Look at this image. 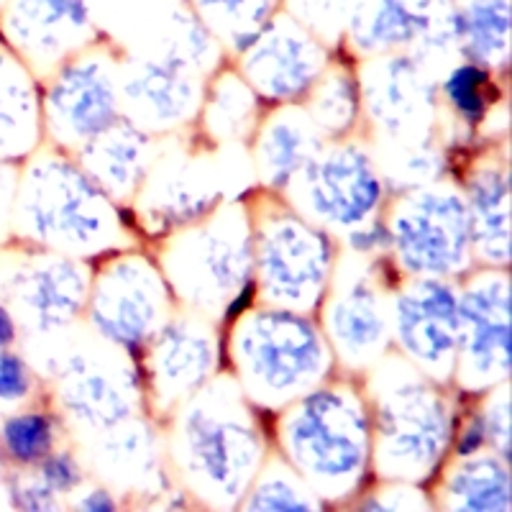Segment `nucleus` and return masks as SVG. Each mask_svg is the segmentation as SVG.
<instances>
[{"instance_id": "nucleus-1", "label": "nucleus", "mask_w": 512, "mask_h": 512, "mask_svg": "<svg viewBox=\"0 0 512 512\" xmlns=\"http://www.w3.org/2000/svg\"><path fill=\"white\" fill-rule=\"evenodd\" d=\"M264 436L231 379L200 387L182 405L175 461L187 487L213 505H236L264 464Z\"/></svg>"}, {"instance_id": "nucleus-2", "label": "nucleus", "mask_w": 512, "mask_h": 512, "mask_svg": "<svg viewBox=\"0 0 512 512\" xmlns=\"http://www.w3.org/2000/svg\"><path fill=\"white\" fill-rule=\"evenodd\" d=\"M280 443L287 464L318 500H346L372 461L369 405L351 384H318L285 405Z\"/></svg>"}, {"instance_id": "nucleus-3", "label": "nucleus", "mask_w": 512, "mask_h": 512, "mask_svg": "<svg viewBox=\"0 0 512 512\" xmlns=\"http://www.w3.org/2000/svg\"><path fill=\"white\" fill-rule=\"evenodd\" d=\"M13 221L21 239L75 259L121 241L111 195L82 164L54 152L39 154L24 169L13 192Z\"/></svg>"}, {"instance_id": "nucleus-4", "label": "nucleus", "mask_w": 512, "mask_h": 512, "mask_svg": "<svg viewBox=\"0 0 512 512\" xmlns=\"http://www.w3.org/2000/svg\"><path fill=\"white\" fill-rule=\"evenodd\" d=\"M372 461L390 482H420L454 441V413L441 384L413 364H387L374 382Z\"/></svg>"}, {"instance_id": "nucleus-5", "label": "nucleus", "mask_w": 512, "mask_h": 512, "mask_svg": "<svg viewBox=\"0 0 512 512\" xmlns=\"http://www.w3.org/2000/svg\"><path fill=\"white\" fill-rule=\"evenodd\" d=\"M239 318L231 354L244 397L264 408H285L326 382L331 346L308 315L272 305Z\"/></svg>"}, {"instance_id": "nucleus-6", "label": "nucleus", "mask_w": 512, "mask_h": 512, "mask_svg": "<svg viewBox=\"0 0 512 512\" xmlns=\"http://www.w3.org/2000/svg\"><path fill=\"white\" fill-rule=\"evenodd\" d=\"M164 274L182 300L200 310H226L254 277V236L241 210H223L185 231L164 254Z\"/></svg>"}, {"instance_id": "nucleus-7", "label": "nucleus", "mask_w": 512, "mask_h": 512, "mask_svg": "<svg viewBox=\"0 0 512 512\" xmlns=\"http://www.w3.org/2000/svg\"><path fill=\"white\" fill-rule=\"evenodd\" d=\"M254 269L269 305L305 313L326 295L333 244L326 231L297 210H269L256 223Z\"/></svg>"}, {"instance_id": "nucleus-8", "label": "nucleus", "mask_w": 512, "mask_h": 512, "mask_svg": "<svg viewBox=\"0 0 512 512\" xmlns=\"http://www.w3.org/2000/svg\"><path fill=\"white\" fill-rule=\"evenodd\" d=\"M395 259L413 277H456L472 264V221L466 198L448 187L408 192L387 221Z\"/></svg>"}, {"instance_id": "nucleus-9", "label": "nucleus", "mask_w": 512, "mask_h": 512, "mask_svg": "<svg viewBox=\"0 0 512 512\" xmlns=\"http://www.w3.org/2000/svg\"><path fill=\"white\" fill-rule=\"evenodd\" d=\"M285 190L300 216L341 231L377 218L384 200V182L372 157L354 144L323 146Z\"/></svg>"}, {"instance_id": "nucleus-10", "label": "nucleus", "mask_w": 512, "mask_h": 512, "mask_svg": "<svg viewBox=\"0 0 512 512\" xmlns=\"http://www.w3.org/2000/svg\"><path fill=\"white\" fill-rule=\"evenodd\" d=\"M121 75L111 52L85 47L57 67L41 95V126L57 144L80 149L121 118Z\"/></svg>"}, {"instance_id": "nucleus-11", "label": "nucleus", "mask_w": 512, "mask_h": 512, "mask_svg": "<svg viewBox=\"0 0 512 512\" xmlns=\"http://www.w3.org/2000/svg\"><path fill=\"white\" fill-rule=\"evenodd\" d=\"M88 308L105 341L139 351L169 320L167 280L144 256H121L90 285Z\"/></svg>"}, {"instance_id": "nucleus-12", "label": "nucleus", "mask_w": 512, "mask_h": 512, "mask_svg": "<svg viewBox=\"0 0 512 512\" xmlns=\"http://www.w3.org/2000/svg\"><path fill=\"white\" fill-rule=\"evenodd\" d=\"M454 377L466 390H487L510 377V280L487 272L459 295Z\"/></svg>"}, {"instance_id": "nucleus-13", "label": "nucleus", "mask_w": 512, "mask_h": 512, "mask_svg": "<svg viewBox=\"0 0 512 512\" xmlns=\"http://www.w3.org/2000/svg\"><path fill=\"white\" fill-rule=\"evenodd\" d=\"M395 341L415 369L443 384L454 379L459 292L446 277H413L397 295Z\"/></svg>"}, {"instance_id": "nucleus-14", "label": "nucleus", "mask_w": 512, "mask_h": 512, "mask_svg": "<svg viewBox=\"0 0 512 512\" xmlns=\"http://www.w3.org/2000/svg\"><path fill=\"white\" fill-rule=\"evenodd\" d=\"M328 67V49L318 36L277 11L241 52V77L272 103H297Z\"/></svg>"}, {"instance_id": "nucleus-15", "label": "nucleus", "mask_w": 512, "mask_h": 512, "mask_svg": "<svg viewBox=\"0 0 512 512\" xmlns=\"http://www.w3.org/2000/svg\"><path fill=\"white\" fill-rule=\"evenodd\" d=\"M454 8L456 0H354L346 39L367 57L413 47L415 57H423L456 44Z\"/></svg>"}, {"instance_id": "nucleus-16", "label": "nucleus", "mask_w": 512, "mask_h": 512, "mask_svg": "<svg viewBox=\"0 0 512 512\" xmlns=\"http://www.w3.org/2000/svg\"><path fill=\"white\" fill-rule=\"evenodd\" d=\"M95 36L88 0H6L0 6V39L29 64L57 70Z\"/></svg>"}, {"instance_id": "nucleus-17", "label": "nucleus", "mask_w": 512, "mask_h": 512, "mask_svg": "<svg viewBox=\"0 0 512 512\" xmlns=\"http://www.w3.org/2000/svg\"><path fill=\"white\" fill-rule=\"evenodd\" d=\"M359 93L372 121L387 136L418 146L436 111L433 85L413 52L374 54L364 67Z\"/></svg>"}, {"instance_id": "nucleus-18", "label": "nucleus", "mask_w": 512, "mask_h": 512, "mask_svg": "<svg viewBox=\"0 0 512 512\" xmlns=\"http://www.w3.org/2000/svg\"><path fill=\"white\" fill-rule=\"evenodd\" d=\"M323 326L328 346L351 367H367L379 359L390 341V313L367 267L351 264L349 274L328 282Z\"/></svg>"}, {"instance_id": "nucleus-19", "label": "nucleus", "mask_w": 512, "mask_h": 512, "mask_svg": "<svg viewBox=\"0 0 512 512\" xmlns=\"http://www.w3.org/2000/svg\"><path fill=\"white\" fill-rule=\"evenodd\" d=\"M144 356L154 400L169 410L210 382L216 369V338L200 320H167L146 341Z\"/></svg>"}, {"instance_id": "nucleus-20", "label": "nucleus", "mask_w": 512, "mask_h": 512, "mask_svg": "<svg viewBox=\"0 0 512 512\" xmlns=\"http://www.w3.org/2000/svg\"><path fill=\"white\" fill-rule=\"evenodd\" d=\"M121 113L146 134L182 126L198 113L200 75L162 57L136 64L121 75Z\"/></svg>"}, {"instance_id": "nucleus-21", "label": "nucleus", "mask_w": 512, "mask_h": 512, "mask_svg": "<svg viewBox=\"0 0 512 512\" xmlns=\"http://www.w3.org/2000/svg\"><path fill=\"white\" fill-rule=\"evenodd\" d=\"M11 295L36 331H54L72 323L88 305V267L75 256L41 259L13 277Z\"/></svg>"}, {"instance_id": "nucleus-22", "label": "nucleus", "mask_w": 512, "mask_h": 512, "mask_svg": "<svg viewBox=\"0 0 512 512\" xmlns=\"http://www.w3.org/2000/svg\"><path fill=\"white\" fill-rule=\"evenodd\" d=\"M82 169L103 187L111 198L134 195L152 162V134L126 118H118L108 131L77 149Z\"/></svg>"}, {"instance_id": "nucleus-23", "label": "nucleus", "mask_w": 512, "mask_h": 512, "mask_svg": "<svg viewBox=\"0 0 512 512\" xmlns=\"http://www.w3.org/2000/svg\"><path fill=\"white\" fill-rule=\"evenodd\" d=\"M41 128V95L29 64L0 41V162L29 157Z\"/></svg>"}, {"instance_id": "nucleus-24", "label": "nucleus", "mask_w": 512, "mask_h": 512, "mask_svg": "<svg viewBox=\"0 0 512 512\" xmlns=\"http://www.w3.org/2000/svg\"><path fill=\"white\" fill-rule=\"evenodd\" d=\"M326 146V136L310 121L305 111L287 108L274 113L264 123L259 144H256V162L264 182L269 187L285 190L287 182Z\"/></svg>"}, {"instance_id": "nucleus-25", "label": "nucleus", "mask_w": 512, "mask_h": 512, "mask_svg": "<svg viewBox=\"0 0 512 512\" xmlns=\"http://www.w3.org/2000/svg\"><path fill=\"white\" fill-rule=\"evenodd\" d=\"M466 210L472 221V246L492 267L510 262V185L502 167L479 169L469 180Z\"/></svg>"}, {"instance_id": "nucleus-26", "label": "nucleus", "mask_w": 512, "mask_h": 512, "mask_svg": "<svg viewBox=\"0 0 512 512\" xmlns=\"http://www.w3.org/2000/svg\"><path fill=\"white\" fill-rule=\"evenodd\" d=\"M128 384L131 382L118 384L108 374L95 372L85 361H72L59 382V397L77 423L98 431H111L116 425L126 423L134 410V402L126 392Z\"/></svg>"}, {"instance_id": "nucleus-27", "label": "nucleus", "mask_w": 512, "mask_h": 512, "mask_svg": "<svg viewBox=\"0 0 512 512\" xmlns=\"http://www.w3.org/2000/svg\"><path fill=\"white\" fill-rule=\"evenodd\" d=\"M510 0H461L454 8L456 47L469 62L505 70L510 59Z\"/></svg>"}, {"instance_id": "nucleus-28", "label": "nucleus", "mask_w": 512, "mask_h": 512, "mask_svg": "<svg viewBox=\"0 0 512 512\" xmlns=\"http://www.w3.org/2000/svg\"><path fill=\"white\" fill-rule=\"evenodd\" d=\"M443 492L454 510L507 512L512 507L507 459L497 454L482 456V451L464 456L448 472Z\"/></svg>"}, {"instance_id": "nucleus-29", "label": "nucleus", "mask_w": 512, "mask_h": 512, "mask_svg": "<svg viewBox=\"0 0 512 512\" xmlns=\"http://www.w3.org/2000/svg\"><path fill=\"white\" fill-rule=\"evenodd\" d=\"M182 3L203 21L210 34L226 41L236 54L249 47L262 26L282 6V0H182Z\"/></svg>"}, {"instance_id": "nucleus-30", "label": "nucleus", "mask_w": 512, "mask_h": 512, "mask_svg": "<svg viewBox=\"0 0 512 512\" xmlns=\"http://www.w3.org/2000/svg\"><path fill=\"white\" fill-rule=\"evenodd\" d=\"M359 80L349 70H323L310 93L305 95V113L323 136L349 134L359 118Z\"/></svg>"}, {"instance_id": "nucleus-31", "label": "nucleus", "mask_w": 512, "mask_h": 512, "mask_svg": "<svg viewBox=\"0 0 512 512\" xmlns=\"http://www.w3.org/2000/svg\"><path fill=\"white\" fill-rule=\"evenodd\" d=\"M203 123L218 141L249 136L256 118V93L236 72H223L203 98Z\"/></svg>"}, {"instance_id": "nucleus-32", "label": "nucleus", "mask_w": 512, "mask_h": 512, "mask_svg": "<svg viewBox=\"0 0 512 512\" xmlns=\"http://www.w3.org/2000/svg\"><path fill=\"white\" fill-rule=\"evenodd\" d=\"M59 423L47 410H21L0 425V456L16 469H29L57 448Z\"/></svg>"}, {"instance_id": "nucleus-33", "label": "nucleus", "mask_w": 512, "mask_h": 512, "mask_svg": "<svg viewBox=\"0 0 512 512\" xmlns=\"http://www.w3.org/2000/svg\"><path fill=\"white\" fill-rule=\"evenodd\" d=\"M264 466V464H262ZM262 474H256L251 487L246 489V510L262 512H308L318 510V495L303 482V477L287 461H272Z\"/></svg>"}, {"instance_id": "nucleus-34", "label": "nucleus", "mask_w": 512, "mask_h": 512, "mask_svg": "<svg viewBox=\"0 0 512 512\" xmlns=\"http://www.w3.org/2000/svg\"><path fill=\"white\" fill-rule=\"evenodd\" d=\"M441 93L461 121L469 123V126H477L487 118L489 105L495 103L492 70L466 59L464 64L448 72L441 85Z\"/></svg>"}, {"instance_id": "nucleus-35", "label": "nucleus", "mask_w": 512, "mask_h": 512, "mask_svg": "<svg viewBox=\"0 0 512 512\" xmlns=\"http://www.w3.org/2000/svg\"><path fill=\"white\" fill-rule=\"evenodd\" d=\"M297 24H303L323 44L346 34V21L354 0H282Z\"/></svg>"}, {"instance_id": "nucleus-36", "label": "nucleus", "mask_w": 512, "mask_h": 512, "mask_svg": "<svg viewBox=\"0 0 512 512\" xmlns=\"http://www.w3.org/2000/svg\"><path fill=\"white\" fill-rule=\"evenodd\" d=\"M54 495H70L82 484V466L70 451H52L47 459L31 466Z\"/></svg>"}, {"instance_id": "nucleus-37", "label": "nucleus", "mask_w": 512, "mask_h": 512, "mask_svg": "<svg viewBox=\"0 0 512 512\" xmlns=\"http://www.w3.org/2000/svg\"><path fill=\"white\" fill-rule=\"evenodd\" d=\"M34 390V372L21 354L13 349L0 351V402L16 405Z\"/></svg>"}, {"instance_id": "nucleus-38", "label": "nucleus", "mask_w": 512, "mask_h": 512, "mask_svg": "<svg viewBox=\"0 0 512 512\" xmlns=\"http://www.w3.org/2000/svg\"><path fill=\"white\" fill-rule=\"evenodd\" d=\"M482 415L484 431H487V446L495 448V454L510 459V400H507V382L500 384V392L489 397L487 408Z\"/></svg>"}, {"instance_id": "nucleus-39", "label": "nucleus", "mask_w": 512, "mask_h": 512, "mask_svg": "<svg viewBox=\"0 0 512 512\" xmlns=\"http://www.w3.org/2000/svg\"><path fill=\"white\" fill-rule=\"evenodd\" d=\"M24 474H16V477L8 482V497H11V505L18 510H54L57 507V497L47 484L41 482L39 474L34 469H21Z\"/></svg>"}, {"instance_id": "nucleus-40", "label": "nucleus", "mask_w": 512, "mask_h": 512, "mask_svg": "<svg viewBox=\"0 0 512 512\" xmlns=\"http://www.w3.org/2000/svg\"><path fill=\"white\" fill-rule=\"evenodd\" d=\"M346 244H349V249L359 256H372L382 254V251H390V226L384 221H379V218H372V221L361 223V226L349 228V231H346Z\"/></svg>"}, {"instance_id": "nucleus-41", "label": "nucleus", "mask_w": 512, "mask_h": 512, "mask_svg": "<svg viewBox=\"0 0 512 512\" xmlns=\"http://www.w3.org/2000/svg\"><path fill=\"white\" fill-rule=\"evenodd\" d=\"M487 446V431H484L482 415H474V418L466 420L461 425L459 436H456V456L464 459V456L479 454L482 448Z\"/></svg>"}, {"instance_id": "nucleus-42", "label": "nucleus", "mask_w": 512, "mask_h": 512, "mask_svg": "<svg viewBox=\"0 0 512 512\" xmlns=\"http://www.w3.org/2000/svg\"><path fill=\"white\" fill-rule=\"evenodd\" d=\"M77 507L85 512H113L118 510V500L105 487H93L85 495H80Z\"/></svg>"}, {"instance_id": "nucleus-43", "label": "nucleus", "mask_w": 512, "mask_h": 512, "mask_svg": "<svg viewBox=\"0 0 512 512\" xmlns=\"http://www.w3.org/2000/svg\"><path fill=\"white\" fill-rule=\"evenodd\" d=\"M18 341V320L8 305L0 303V351L13 349Z\"/></svg>"}, {"instance_id": "nucleus-44", "label": "nucleus", "mask_w": 512, "mask_h": 512, "mask_svg": "<svg viewBox=\"0 0 512 512\" xmlns=\"http://www.w3.org/2000/svg\"><path fill=\"white\" fill-rule=\"evenodd\" d=\"M3 3H6V0H0V6H3Z\"/></svg>"}]
</instances>
